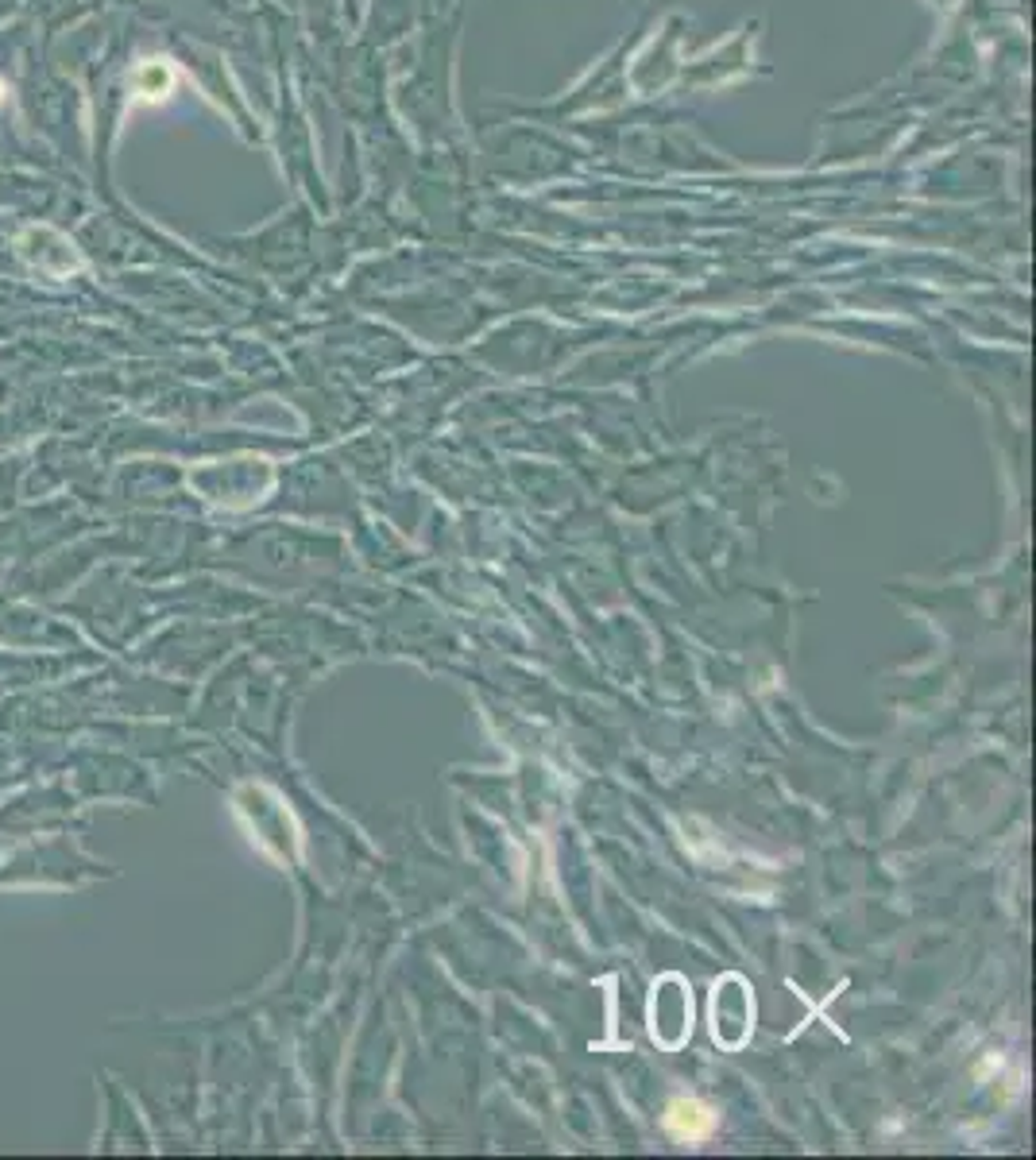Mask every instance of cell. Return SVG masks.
<instances>
[{
  "mask_svg": "<svg viewBox=\"0 0 1036 1160\" xmlns=\"http://www.w3.org/2000/svg\"><path fill=\"white\" fill-rule=\"evenodd\" d=\"M665 1126H669V1133H673L677 1141H704L708 1133L716 1129V1114L708 1111V1106L692 1102V1099H677V1102L669 1106Z\"/></svg>",
  "mask_w": 1036,
  "mask_h": 1160,
  "instance_id": "1",
  "label": "cell"
},
{
  "mask_svg": "<svg viewBox=\"0 0 1036 1160\" xmlns=\"http://www.w3.org/2000/svg\"><path fill=\"white\" fill-rule=\"evenodd\" d=\"M167 82H170V74H167L163 62H143V66L136 70V93H140V97H163Z\"/></svg>",
  "mask_w": 1036,
  "mask_h": 1160,
  "instance_id": "2",
  "label": "cell"
}]
</instances>
